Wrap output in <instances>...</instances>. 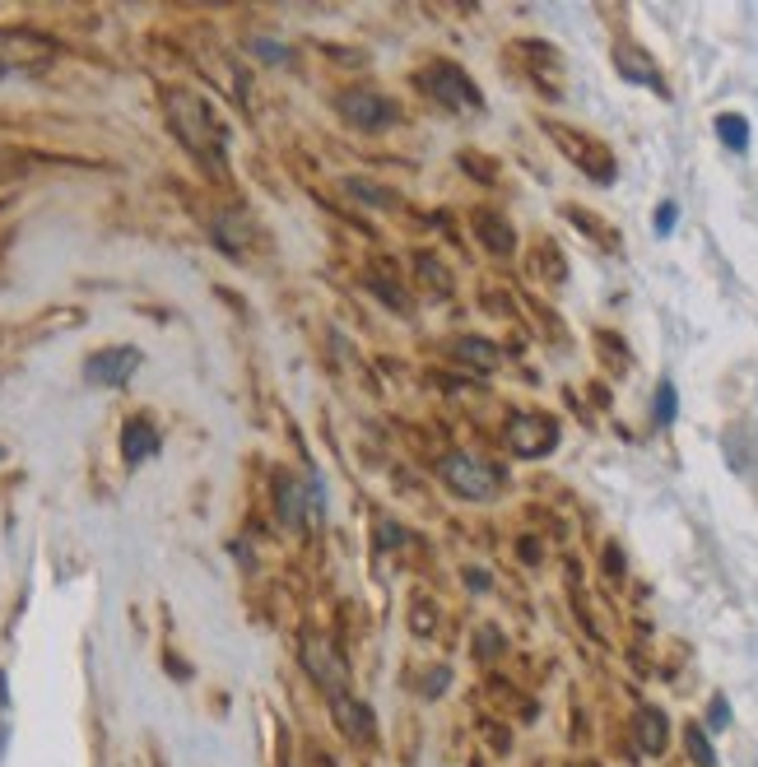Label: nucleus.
Returning <instances> with one entry per match:
<instances>
[{"instance_id": "nucleus-1", "label": "nucleus", "mask_w": 758, "mask_h": 767, "mask_svg": "<svg viewBox=\"0 0 758 767\" xmlns=\"http://www.w3.org/2000/svg\"><path fill=\"white\" fill-rule=\"evenodd\" d=\"M168 122L177 130V140H182L200 164L214 168V172H224V145H229V135H224V126H219L214 107L206 98L182 94V88H177V94H168Z\"/></svg>"}, {"instance_id": "nucleus-2", "label": "nucleus", "mask_w": 758, "mask_h": 767, "mask_svg": "<svg viewBox=\"0 0 758 767\" xmlns=\"http://www.w3.org/2000/svg\"><path fill=\"white\" fill-rule=\"evenodd\" d=\"M442 480H448L452 493H461V498L488 503V498H498V488H503V470L484 456H471V451H456V456L442 461Z\"/></svg>"}, {"instance_id": "nucleus-3", "label": "nucleus", "mask_w": 758, "mask_h": 767, "mask_svg": "<svg viewBox=\"0 0 758 767\" xmlns=\"http://www.w3.org/2000/svg\"><path fill=\"white\" fill-rule=\"evenodd\" d=\"M423 88L442 103V107H456V112H480L484 107V98H480V88H475V80L461 71V65H452V61H433L429 65V75H423Z\"/></svg>"}, {"instance_id": "nucleus-4", "label": "nucleus", "mask_w": 758, "mask_h": 767, "mask_svg": "<svg viewBox=\"0 0 758 767\" xmlns=\"http://www.w3.org/2000/svg\"><path fill=\"white\" fill-rule=\"evenodd\" d=\"M507 446L517 451V456H526V461L549 456V451L559 446V419L535 414V410L512 414V423H507Z\"/></svg>"}, {"instance_id": "nucleus-5", "label": "nucleus", "mask_w": 758, "mask_h": 767, "mask_svg": "<svg viewBox=\"0 0 758 767\" xmlns=\"http://www.w3.org/2000/svg\"><path fill=\"white\" fill-rule=\"evenodd\" d=\"M56 56L52 38L42 33H0V80L6 75H19V71H38Z\"/></svg>"}, {"instance_id": "nucleus-6", "label": "nucleus", "mask_w": 758, "mask_h": 767, "mask_svg": "<svg viewBox=\"0 0 758 767\" xmlns=\"http://www.w3.org/2000/svg\"><path fill=\"white\" fill-rule=\"evenodd\" d=\"M340 112H345V122L359 126V130H387V126H396V103L382 98V94H372V88H354V94H345L340 98Z\"/></svg>"}, {"instance_id": "nucleus-7", "label": "nucleus", "mask_w": 758, "mask_h": 767, "mask_svg": "<svg viewBox=\"0 0 758 767\" xmlns=\"http://www.w3.org/2000/svg\"><path fill=\"white\" fill-rule=\"evenodd\" d=\"M545 130H549L559 145H572V149H568V159H572V164H582L587 177H596V182H610V177H614V159L606 154V145H596V140H587V135H577V130L559 126V122H549Z\"/></svg>"}, {"instance_id": "nucleus-8", "label": "nucleus", "mask_w": 758, "mask_h": 767, "mask_svg": "<svg viewBox=\"0 0 758 767\" xmlns=\"http://www.w3.org/2000/svg\"><path fill=\"white\" fill-rule=\"evenodd\" d=\"M136 368H140V349L117 345V349H98L94 358H88V364H84V377L94 381V387H126Z\"/></svg>"}, {"instance_id": "nucleus-9", "label": "nucleus", "mask_w": 758, "mask_h": 767, "mask_svg": "<svg viewBox=\"0 0 758 767\" xmlns=\"http://www.w3.org/2000/svg\"><path fill=\"white\" fill-rule=\"evenodd\" d=\"M303 656H307V670H312V680H317L330 697H345V661L336 656V647L330 642H322V638H307V647H303Z\"/></svg>"}, {"instance_id": "nucleus-10", "label": "nucleus", "mask_w": 758, "mask_h": 767, "mask_svg": "<svg viewBox=\"0 0 758 767\" xmlns=\"http://www.w3.org/2000/svg\"><path fill=\"white\" fill-rule=\"evenodd\" d=\"M614 65H619L623 80H633V84H642V88H652V94L671 98V88H665V80H661V65L646 56L638 42H619V48H614Z\"/></svg>"}, {"instance_id": "nucleus-11", "label": "nucleus", "mask_w": 758, "mask_h": 767, "mask_svg": "<svg viewBox=\"0 0 758 767\" xmlns=\"http://www.w3.org/2000/svg\"><path fill=\"white\" fill-rule=\"evenodd\" d=\"M322 507V488L312 480H294V475H280V512L288 522H312Z\"/></svg>"}, {"instance_id": "nucleus-12", "label": "nucleus", "mask_w": 758, "mask_h": 767, "mask_svg": "<svg viewBox=\"0 0 758 767\" xmlns=\"http://www.w3.org/2000/svg\"><path fill=\"white\" fill-rule=\"evenodd\" d=\"M154 451H159V428H154L149 419H130L126 428H122V456L130 461V465H140V461H149Z\"/></svg>"}, {"instance_id": "nucleus-13", "label": "nucleus", "mask_w": 758, "mask_h": 767, "mask_svg": "<svg viewBox=\"0 0 758 767\" xmlns=\"http://www.w3.org/2000/svg\"><path fill=\"white\" fill-rule=\"evenodd\" d=\"M665 739H671V721H665L656 707H638V744H642V754H661Z\"/></svg>"}, {"instance_id": "nucleus-14", "label": "nucleus", "mask_w": 758, "mask_h": 767, "mask_svg": "<svg viewBox=\"0 0 758 767\" xmlns=\"http://www.w3.org/2000/svg\"><path fill=\"white\" fill-rule=\"evenodd\" d=\"M330 703H336V721H340V731L349 739H368L372 735V716H368L364 703H354V697H330Z\"/></svg>"}, {"instance_id": "nucleus-15", "label": "nucleus", "mask_w": 758, "mask_h": 767, "mask_svg": "<svg viewBox=\"0 0 758 767\" xmlns=\"http://www.w3.org/2000/svg\"><path fill=\"white\" fill-rule=\"evenodd\" d=\"M717 140L726 149H735V154H745L749 149V122L735 117V112H722V117H717Z\"/></svg>"}, {"instance_id": "nucleus-16", "label": "nucleus", "mask_w": 758, "mask_h": 767, "mask_svg": "<svg viewBox=\"0 0 758 767\" xmlns=\"http://www.w3.org/2000/svg\"><path fill=\"white\" fill-rule=\"evenodd\" d=\"M656 423L665 428V423H675V414H680V391H675V381H661L656 387Z\"/></svg>"}, {"instance_id": "nucleus-17", "label": "nucleus", "mask_w": 758, "mask_h": 767, "mask_svg": "<svg viewBox=\"0 0 758 767\" xmlns=\"http://www.w3.org/2000/svg\"><path fill=\"white\" fill-rule=\"evenodd\" d=\"M684 739H688V754L698 758V767H717V754H712V744H707L703 726H688V731H684Z\"/></svg>"}, {"instance_id": "nucleus-18", "label": "nucleus", "mask_w": 758, "mask_h": 767, "mask_svg": "<svg viewBox=\"0 0 758 767\" xmlns=\"http://www.w3.org/2000/svg\"><path fill=\"white\" fill-rule=\"evenodd\" d=\"M456 354H461V358H475V364H480L484 372L494 368V358H498V354L488 349V345H475V340H471V345H456Z\"/></svg>"}, {"instance_id": "nucleus-19", "label": "nucleus", "mask_w": 758, "mask_h": 767, "mask_svg": "<svg viewBox=\"0 0 758 767\" xmlns=\"http://www.w3.org/2000/svg\"><path fill=\"white\" fill-rule=\"evenodd\" d=\"M675 219H680V206H675V200H665V206L656 210V233L665 238V233H671V229H675Z\"/></svg>"}, {"instance_id": "nucleus-20", "label": "nucleus", "mask_w": 758, "mask_h": 767, "mask_svg": "<svg viewBox=\"0 0 758 767\" xmlns=\"http://www.w3.org/2000/svg\"><path fill=\"white\" fill-rule=\"evenodd\" d=\"M712 731H726L730 726V712H726V697H712V716H707Z\"/></svg>"}, {"instance_id": "nucleus-21", "label": "nucleus", "mask_w": 758, "mask_h": 767, "mask_svg": "<svg viewBox=\"0 0 758 767\" xmlns=\"http://www.w3.org/2000/svg\"><path fill=\"white\" fill-rule=\"evenodd\" d=\"M252 52L265 61H288V48H280V42H252Z\"/></svg>"}]
</instances>
